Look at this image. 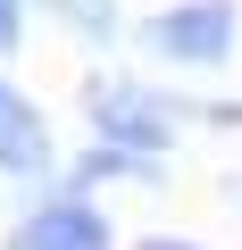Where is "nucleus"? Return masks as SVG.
I'll list each match as a JSON object with an SVG mask.
<instances>
[{
	"instance_id": "obj_3",
	"label": "nucleus",
	"mask_w": 242,
	"mask_h": 250,
	"mask_svg": "<svg viewBox=\"0 0 242 250\" xmlns=\"http://www.w3.org/2000/svg\"><path fill=\"white\" fill-rule=\"evenodd\" d=\"M109 242H117V233H109V217H100V200H92L84 184L34 200V208L17 217V233H9V250H109Z\"/></svg>"
},
{
	"instance_id": "obj_7",
	"label": "nucleus",
	"mask_w": 242,
	"mask_h": 250,
	"mask_svg": "<svg viewBox=\"0 0 242 250\" xmlns=\"http://www.w3.org/2000/svg\"><path fill=\"white\" fill-rule=\"evenodd\" d=\"M25 9H34V0H0V59H17V42H25Z\"/></svg>"
},
{
	"instance_id": "obj_4",
	"label": "nucleus",
	"mask_w": 242,
	"mask_h": 250,
	"mask_svg": "<svg viewBox=\"0 0 242 250\" xmlns=\"http://www.w3.org/2000/svg\"><path fill=\"white\" fill-rule=\"evenodd\" d=\"M59 167V142H50V117L0 75V175H17V184H42Z\"/></svg>"
},
{
	"instance_id": "obj_2",
	"label": "nucleus",
	"mask_w": 242,
	"mask_h": 250,
	"mask_svg": "<svg viewBox=\"0 0 242 250\" xmlns=\"http://www.w3.org/2000/svg\"><path fill=\"white\" fill-rule=\"evenodd\" d=\"M142 50L167 67H192V75H217L242 50V9L234 0H167L142 17Z\"/></svg>"
},
{
	"instance_id": "obj_5",
	"label": "nucleus",
	"mask_w": 242,
	"mask_h": 250,
	"mask_svg": "<svg viewBox=\"0 0 242 250\" xmlns=\"http://www.w3.org/2000/svg\"><path fill=\"white\" fill-rule=\"evenodd\" d=\"M75 184L92 192V184H167V159H151V150H126V142H84L75 150Z\"/></svg>"
},
{
	"instance_id": "obj_6",
	"label": "nucleus",
	"mask_w": 242,
	"mask_h": 250,
	"mask_svg": "<svg viewBox=\"0 0 242 250\" xmlns=\"http://www.w3.org/2000/svg\"><path fill=\"white\" fill-rule=\"evenodd\" d=\"M59 17V34H75L84 50H117L126 42V0H34Z\"/></svg>"
},
{
	"instance_id": "obj_8",
	"label": "nucleus",
	"mask_w": 242,
	"mask_h": 250,
	"mask_svg": "<svg viewBox=\"0 0 242 250\" xmlns=\"http://www.w3.org/2000/svg\"><path fill=\"white\" fill-rule=\"evenodd\" d=\"M134 250H209V242H184V233H142Z\"/></svg>"
},
{
	"instance_id": "obj_9",
	"label": "nucleus",
	"mask_w": 242,
	"mask_h": 250,
	"mask_svg": "<svg viewBox=\"0 0 242 250\" xmlns=\"http://www.w3.org/2000/svg\"><path fill=\"white\" fill-rule=\"evenodd\" d=\"M234 200H242V175H234Z\"/></svg>"
},
{
	"instance_id": "obj_1",
	"label": "nucleus",
	"mask_w": 242,
	"mask_h": 250,
	"mask_svg": "<svg viewBox=\"0 0 242 250\" xmlns=\"http://www.w3.org/2000/svg\"><path fill=\"white\" fill-rule=\"evenodd\" d=\"M84 117H92L100 142H126V150L167 159L176 150V125H184V92H159L142 75H92L84 83Z\"/></svg>"
}]
</instances>
